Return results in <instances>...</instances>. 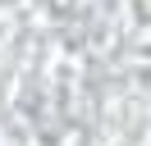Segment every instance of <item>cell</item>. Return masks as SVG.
Masks as SVG:
<instances>
[]
</instances>
